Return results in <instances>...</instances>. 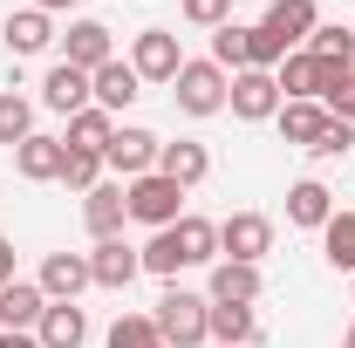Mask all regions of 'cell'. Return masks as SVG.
Instances as JSON below:
<instances>
[{"label":"cell","instance_id":"5bb4252c","mask_svg":"<svg viewBox=\"0 0 355 348\" xmlns=\"http://www.w3.org/2000/svg\"><path fill=\"white\" fill-rule=\"evenodd\" d=\"M89 89H96V110L116 116V110H130L137 96H144V76L130 69V55H116V62H103V69L89 76Z\"/></svg>","mask_w":355,"mask_h":348},{"label":"cell","instance_id":"ffe728a7","mask_svg":"<svg viewBox=\"0 0 355 348\" xmlns=\"http://www.w3.org/2000/svg\"><path fill=\"white\" fill-rule=\"evenodd\" d=\"M260 266H246V260H212V287H205V301H239V307H253L260 301Z\"/></svg>","mask_w":355,"mask_h":348},{"label":"cell","instance_id":"9c48e42d","mask_svg":"<svg viewBox=\"0 0 355 348\" xmlns=\"http://www.w3.org/2000/svg\"><path fill=\"white\" fill-rule=\"evenodd\" d=\"M62 62L83 69V76H96L103 62H116V35H110L103 21H69V35H62Z\"/></svg>","mask_w":355,"mask_h":348},{"label":"cell","instance_id":"52a82bcc","mask_svg":"<svg viewBox=\"0 0 355 348\" xmlns=\"http://www.w3.org/2000/svg\"><path fill=\"white\" fill-rule=\"evenodd\" d=\"M130 69L144 82H178V69H184V48H178L171 28H144L130 35Z\"/></svg>","mask_w":355,"mask_h":348},{"label":"cell","instance_id":"6da1fadb","mask_svg":"<svg viewBox=\"0 0 355 348\" xmlns=\"http://www.w3.org/2000/svg\"><path fill=\"white\" fill-rule=\"evenodd\" d=\"M205 314H212V301H205V294L164 287V301L150 307V321H157V342H164V348H205V342H212V335H205Z\"/></svg>","mask_w":355,"mask_h":348},{"label":"cell","instance_id":"e0dca14e","mask_svg":"<svg viewBox=\"0 0 355 348\" xmlns=\"http://www.w3.org/2000/svg\"><path fill=\"white\" fill-rule=\"evenodd\" d=\"M164 232H171V246H178V266H212L219 260V225H212V218L184 212L178 225H164Z\"/></svg>","mask_w":355,"mask_h":348},{"label":"cell","instance_id":"83f0119b","mask_svg":"<svg viewBox=\"0 0 355 348\" xmlns=\"http://www.w3.org/2000/svg\"><path fill=\"white\" fill-rule=\"evenodd\" d=\"M21 137H35V103H28L21 89H0V143L14 150Z\"/></svg>","mask_w":355,"mask_h":348},{"label":"cell","instance_id":"1f68e13d","mask_svg":"<svg viewBox=\"0 0 355 348\" xmlns=\"http://www.w3.org/2000/svg\"><path fill=\"white\" fill-rule=\"evenodd\" d=\"M62 184L89 198V191L103 184V157H96V150H69V164H62Z\"/></svg>","mask_w":355,"mask_h":348},{"label":"cell","instance_id":"cb8c5ba5","mask_svg":"<svg viewBox=\"0 0 355 348\" xmlns=\"http://www.w3.org/2000/svg\"><path fill=\"white\" fill-rule=\"evenodd\" d=\"M335 218V191L321 184V177H301L294 191H287V225H308V232H321Z\"/></svg>","mask_w":355,"mask_h":348},{"label":"cell","instance_id":"60d3db41","mask_svg":"<svg viewBox=\"0 0 355 348\" xmlns=\"http://www.w3.org/2000/svg\"><path fill=\"white\" fill-rule=\"evenodd\" d=\"M0 328H7V321H0Z\"/></svg>","mask_w":355,"mask_h":348},{"label":"cell","instance_id":"7a4b0ae2","mask_svg":"<svg viewBox=\"0 0 355 348\" xmlns=\"http://www.w3.org/2000/svg\"><path fill=\"white\" fill-rule=\"evenodd\" d=\"M225 89H232V76L205 55V62H184V69H178L171 103L184 110V116H219V110H225Z\"/></svg>","mask_w":355,"mask_h":348},{"label":"cell","instance_id":"d4e9b609","mask_svg":"<svg viewBox=\"0 0 355 348\" xmlns=\"http://www.w3.org/2000/svg\"><path fill=\"white\" fill-rule=\"evenodd\" d=\"M280 137L294 143V150H314V137L328 130V103H280Z\"/></svg>","mask_w":355,"mask_h":348},{"label":"cell","instance_id":"484cf974","mask_svg":"<svg viewBox=\"0 0 355 348\" xmlns=\"http://www.w3.org/2000/svg\"><path fill=\"white\" fill-rule=\"evenodd\" d=\"M110 137H116V116L89 103V110H76V116H69L62 143H69V150H96V157H103V150H110Z\"/></svg>","mask_w":355,"mask_h":348},{"label":"cell","instance_id":"836d02e7","mask_svg":"<svg viewBox=\"0 0 355 348\" xmlns=\"http://www.w3.org/2000/svg\"><path fill=\"white\" fill-rule=\"evenodd\" d=\"M178 14H184V21H191V28H212V35H219L225 21H232V0H184V7H178Z\"/></svg>","mask_w":355,"mask_h":348},{"label":"cell","instance_id":"30bf717a","mask_svg":"<svg viewBox=\"0 0 355 348\" xmlns=\"http://www.w3.org/2000/svg\"><path fill=\"white\" fill-rule=\"evenodd\" d=\"M260 28L294 55V48H308V35L321 28V7H314V0H266V21H260Z\"/></svg>","mask_w":355,"mask_h":348},{"label":"cell","instance_id":"74e56055","mask_svg":"<svg viewBox=\"0 0 355 348\" xmlns=\"http://www.w3.org/2000/svg\"><path fill=\"white\" fill-rule=\"evenodd\" d=\"M0 348H42L35 335H21V328H0Z\"/></svg>","mask_w":355,"mask_h":348},{"label":"cell","instance_id":"d6a6232c","mask_svg":"<svg viewBox=\"0 0 355 348\" xmlns=\"http://www.w3.org/2000/svg\"><path fill=\"white\" fill-rule=\"evenodd\" d=\"M144 253V273H157V280H178L184 266H178V246H171V232H150V246H137Z\"/></svg>","mask_w":355,"mask_h":348},{"label":"cell","instance_id":"8992f818","mask_svg":"<svg viewBox=\"0 0 355 348\" xmlns=\"http://www.w3.org/2000/svg\"><path fill=\"white\" fill-rule=\"evenodd\" d=\"M225 110H232L239 123H273V116H280V82H273V69H239L232 89H225Z\"/></svg>","mask_w":355,"mask_h":348},{"label":"cell","instance_id":"277c9868","mask_svg":"<svg viewBox=\"0 0 355 348\" xmlns=\"http://www.w3.org/2000/svg\"><path fill=\"white\" fill-rule=\"evenodd\" d=\"M157 150H164V137H157V130H144V123H116L110 150H103V171H116V184H130V177L157 171Z\"/></svg>","mask_w":355,"mask_h":348},{"label":"cell","instance_id":"8fae6325","mask_svg":"<svg viewBox=\"0 0 355 348\" xmlns=\"http://www.w3.org/2000/svg\"><path fill=\"white\" fill-rule=\"evenodd\" d=\"M62 164H69V143H62V137H48V130H35V137H21V143H14V171L28 177V184H55Z\"/></svg>","mask_w":355,"mask_h":348},{"label":"cell","instance_id":"e575fe53","mask_svg":"<svg viewBox=\"0 0 355 348\" xmlns=\"http://www.w3.org/2000/svg\"><path fill=\"white\" fill-rule=\"evenodd\" d=\"M349 143H355V123H342V116H328V130L314 137V150H308V157H349Z\"/></svg>","mask_w":355,"mask_h":348},{"label":"cell","instance_id":"603a6c76","mask_svg":"<svg viewBox=\"0 0 355 348\" xmlns=\"http://www.w3.org/2000/svg\"><path fill=\"white\" fill-rule=\"evenodd\" d=\"M273 82H280V103H321V62H314L308 48H294L273 69Z\"/></svg>","mask_w":355,"mask_h":348},{"label":"cell","instance_id":"d6986e66","mask_svg":"<svg viewBox=\"0 0 355 348\" xmlns=\"http://www.w3.org/2000/svg\"><path fill=\"white\" fill-rule=\"evenodd\" d=\"M157 171L171 177L178 191H191V184H205V171H212V150H205V143H191V137H178V143L157 150Z\"/></svg>","mask_w":355,"mask_h":348},{"label":"cell","instance_id":"4dcf8cb0","mask_svg":"<svg viewBox=\"0 0 355 348\" xmlns=\"http://www.w3.org/2000/svg\"><path fill=\"white\" fill-rule=\"evenodd\" d=\"M103 342L110 348H157V321H150V314H116Z\"/></svg>","mask_w":355,"mask_h":348},{"label":"cell","instance_id":"f35d334b","mask_svg":"<svg viewBox=\"0 0 355 348\" xmlns=\"http://www.w3.org/2000/svg\"><path fill=\"white\" fill-rule=\"evenodd\" d=\"M28 7H42V14H76V0H28Z\"/></svg>","mask_w":355,"mask_h":348},{"label":"cell","instance_id":"b9f144b4","mask_svg":"<svg viewBox=\"0 0 355 348\" xmlns=\"http://www.w3.org/2000/svg\"><path fill=\"white\" fill-rule=\"evenodd\" d=\"M157 348H164V342H157Z\"/></svg>","mask_w":355,"mask_h":348},{"label":"cell","instance_id":"9a60e30c","mask_svg":"<svg viewBox=\"0 0 355 348\" xmlns=\"http://www.w3.org/2000/svg\"><path fill=\"white\" fill-rule=\"evenodd\" d=\"M35 280H42L48 301H83V287H96L89 280V253H48Z\"/></svg>","mask_w":355,"mask_h":348},{"label":"cell","instance_id":"8d00e7d4","mask_svg":"<svg viewBox=\"0 0 355 348\" xmlns=\"http://www.w3.org/2000/svg\"><path fill=\"white\" fill-rule=\"evenodd\" d=\"M14 280H21V273H14V246L0 239V287H14Z\"/></svg>","mask_w":355,"mask_h":348},{"label":"cell","instance_id":"7402d4cb","mask_svg":"<svg viewBox=\"0 0 355 348\" xmlns=\"http://www.w3.org/2000/svg\"><path fill=\"white\" fill-rule=\"evenodd\" d=\"M42 314H48L42 280H14V287H0V321H7V328L35 335V328H42Z\"/></svg>","mask_w":355,"mask_h":348},{"label":"cell","instance_id":"ac0fdd59","mask_svg":"<svg viewBox=\"0 0 355 348\" xmlns=\"http://www.w3.org/2000/svg\"><path fill=\"white\" fill-rule=\"evenodd\" d=\"M0 42H7V55H48V48H55V14H42V7H21V14H7Z\"/></svg>","mask_w":355,"mask_h":348},{"label":"cell","instance_id":"4fadbf2b","mask_svg":"<svg viewBox=\"0 0 355 348\" xmlns=\"http://www.w3.org/2000/svg\"><path fill=\"white\" fill-rule=\"evenodd\" d=\"M83 225H89V239H123V225H130L123 184H96V191L83 198Z\"/></svg>","mask_w":355,"mask_h":348},{"label":"cell","instance_id":"5b68a950","mask_svg":"<svg viewBox=\"0 0 355 348\" xmlns=\"http://www.w3.org/2000/svg\"><path fill=\"white\" fill-rule=\"evenodd\" d=\"M266 253H273V218H266V212H225L219 218V260L260 266Z\"/></svg>","mask_w":355,"mask_h":348},{"label":"cell","instance_id":"7c38bea8","mask_svg":"<svg viewBox=\"0 0 355 348\" xmlns=\"http://www.w3.org/2000/svg\"><path fill=\"white\" fill-rule=\"evenodd\" d=\"M96 103V89H89L83 69H69V62H48L42 76V110H55V116H76V110H89Z\"/></svg>","mask_w":355,"mask_h":348},{"label":"cell","instance_id":"f1b7e54d","mask_svg":"<svg viewBox=\"0 0 355 348\" xmlns=\"http://www.w3.org/2000/svg\"><path fill=\"white\" fill-rule=\"evenodd\" d=\"M308 55L314 62H355V28H342V21H321L308 35Z\"/></svg>","mask_w":355,"mask_h":348},{"label":"cell","instance_id":"4316f807","mask_svg":"<svg viewBox=\"0 0 355 348\" xmlns=\"http://www.w3.org/2000/svg\"><path fill=\"white\" fill-rule=\"evenodd\" d=\"M321 260L335 266V273H349V280H355V212H342V205H335V218L321 225Z\"/></svg>","mask_w":355,"mask_h":348},{"label":"cell","instance_id":"ab89813d","mask_svg":"<svg viewBox=\"0 0 355 348\" xmlns=\"http://www.w3.org/2000/svg\"><path fill=\"white\" fill-rule=\"evenodd\" d=\"M342 348H355V321H349V335H342Z\"/></svg>","mask_w":355,"mask_h":348},{"label":"cell","instance_id":"44dd1931","mask_svg":"<svg viewBox=\"0 0 355 348\" xmlns=\"http://www.w3.org/2000/svg\"><path fill=\"white\" fill-rule=\"evenodd\" d=\"M35 342H42V348H83V342H89V314H83L76 301H48Z\"/></svg>","mask_w":355,"mask_h":348},{"label":"cell","instance_id":"d590c367","mask_svg":"<svg viewBox=\"0 0 355 348\" xmlns=\"http://www.w3.org/2000/svg\"><path fill=\"white\" fill-rule=\"evenodd\" d=\"M328 116H342V123H355V82L342 89V96H328Z\"/></svg>","mask_w":355,"mask_h":348},{"label":"cell","instance_id":"3957f363","mask_svg":"<svg viewBox=\"0 0 355 348\" xmlns=\"http://www.w3.org/2000/svg\"><path fill=\"white\" fill-rule=\"evenodd\" d=\"M123 198H130V218H137V225H150V232H164V225L184 218V191H178L164 171L130 177V184H123Z\"/></svg>","mask_w":355,"mask_h":348},{"label":"cell","instance_id":"ba28073f","mask_svg":"<svg viewBox=\"0 0 355 348\" xmlns=\"http://www.w3.org/2000/svg\"><path fill=\"white\" fill-rule=\"evenodd\" d=\"M137 273H144V253H137L130 239H96V246H89V280H96V287L123 294Z\"/></svg>","mask_w":355,"mask_h":348},{"label":"cell","instance_id":"f546056e","mask_svg":"<svg viewBox=\"0 0 355 348\" xmlns=\"http://www.w3.org/2000/svg\"><path fill=\"white\" fill-rule=\"evenodd\" d=\"M246 35H253L246 21H225L219 35H212V62H219L225 76H239V69H246Z\"/></svg>","mask_w":355,"mask_h":348},{"label":"cell","instance_id":"2e32d148","mask_svg":"<svg viewBox=\"0 0 355 348\" xmlns=\"http://www.w3.org/2000/svg\"><path fill=\"white\" fill-rule=\"evenodd\" d=\"M205 335H212V348H253V342H260V314L239 307V301H212Z\"/></svg>","mask_w":355,"mask_h":348}]
</instances>
